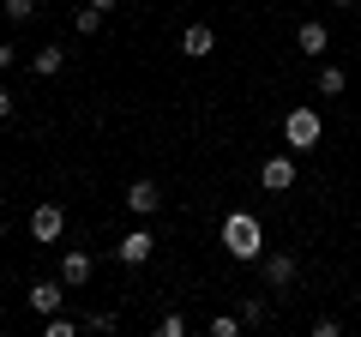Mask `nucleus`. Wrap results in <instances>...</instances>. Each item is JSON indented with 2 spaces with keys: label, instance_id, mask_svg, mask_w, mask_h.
<instances>
[{
  "label": "nucleus",
  "instance_id": "1a4fd4ad",
  "mask_svg": "<svg viewBox=\"0 0 361 337\" xmlns=\"http://www.w3.org/2000/svg\"><path fill=\"white\" fill-rule=\"evenodd\" d=\"M180 54H187V61L217 54V30H211V25H187V30H180Z\"/></svg>",
  "mask_w": 361,
  "mask_h": 337
},
{
  "label": "nucleus",
  "instance_id": "a878e982",
  "mask_svg": "<svg viewBox=\"0 0 361 337\" xmlns=\"http://www.w3.org/2000/svg\"><path fill=\"white\" fill-rule=\"evenodd\" d=\"M0 241H6V217H0Z\"/></svg>",
  "mask_w": 361,
  "mask_h": 337
},
{
  "label": "nucleus",
  "instance_id": "f3484780",
  "mask_svg": "<svg viewBox=\"0 0 361 337\" xmlns=\"http://www.w3.org/2000/svg\"><path fill=\"white\" fill-rule=\"evenodd\" d=\"M241 331H247L241 313H217V319H211V337H241Z\"/></svg>",
  "mask_w": 361,
  "mask_h": 337
},
{
  "label": "nucleus",
  "instance_id": "ddd939ff",
  "mask_svg": "<svg viewBox=\"0 0 361 337\" xmlns=\"http://www.w3.org/2000/svg\"><path fill=\"white\" fill-rule=\"evenodd\" d=\"M61 66H66V54H61V42H42V49L30 54V73H37V78H54V73H61Z\"/></svg>",
  "mask_w": 361,
  "mask_h": 337
},
{
  "label": "nucleus",
  "instance_id": "423d86ee",
  "mask_svg": "<svg viewBox=\"0 0 361 337\" xmlns=\"http://www.w3.org/2000/svg\"><path fill=\"white\" fill-rule=\"evenodd\" d=\"M127 211H133L139 223H151L157 211H163V187H157L151 175H139V181H127Z\"/></svg>",
  "mask_w": 361,
  "mask_h": 337
},
{
  "label": "nucleus",
  "instance_id": "9b49d317",
  "mask_svg": "<svg viewBox=\"0 0 361 337\" xmlns=\"http://www.w3.org/2000/svg\"><path fill=\"white\" fill-rule=\"evenodd\" d=\"M295 49H301V54H325V49H331L325 18H301V25H295Z\"/></svg>",
  "mask_w": 361,
  "mask_h": 337
},
{
  "label": "nucleus",
  "instance_id": "f8f14e48",
  "mask_svg": "<svg viewBox=\"0 0 361 337\" xmlns=\"http://www.w3.org/2000/svg\"><path fill=\"white\" fill-rule=\"evenodd\" d=\"M313 91H319V97H343V91H349V73H343V66H331V61H325L319 73H313Z\"/></svg>",
  "mask_w": 361,
  "mask_h": 337
},
{
  "label": "nucleus",
  "instance_id": "dca6fc26",
  "mask_svg": "<svg viewBox=\"0 0 361 337\" xmlns=\"http://www.w3.org/2000/svg\"><path fill=\"white\" fill-rule=\"evenodd\" d=\"M235 313H241L247 325H265V319H271V301H265V295H241V301H235Z\"/></svg>",
  "mask_w": 361,
  "mask_h": 337
},
{
  "label": "nucleus",
  "instance_id": "393cba45",
  "mask_svg": "<svg viewBox=\"0 0 361 337\" xmlns=\"http://www.w3.org/2000/svg\"><path fill=\"white\" fill-rule=\"evenodd\" d=\"M325 6H355V0H325Z\"/></svg>",
  "mask_w": 361,
  "mask_h": 337
},
{
  "label": "nucleus",
  "instance_id": "4468645a",
  "mask_svg": "<svg viewBox=\"0 0 361 337\" xmlns=\"http://www.w3.org/2000/svg\"><path fill=\"white\" fill-rule=\"evenodd\" d=\"M103 6H90V0H85V6H73V30H78V37H97V30H103Z\"/></svg>",
  "mask_w": 361,
  "mask_h": 337
},
{
  "label": "nucleus",
  "instance_id": "20e7f679",
  "mask_svg": "<svg viewBox=\"0 0 361 337\" xmlns=\"http://www.w3.org/2000/svg\"><path fill=\"white\" fill-rule=\"evenodd\" d=\"M61 235H66V205H61V199H42V205L30 211V241L54 247Z\"/></svg>",
  "mask_w": 361,
  "mask_h": 337
},
{
  "label": "nucleus",
  "instance_id": "a211bd4d",
  "mask_svg": "<svg viewBox=\"0 0 361 337\" xmlns=\"http://www.w3.org/2000/svg\"><path fill=\"white\" fill-rule=\"evenodd\" d=\"M0 13L13 18V25H30L37 18V0H0Z\"/></svg>",
  "mask_w": 361,
  "mask_h": 337
},
{
  "label": "nucleus",
  "instance_id": "39448f33",
  "mask_svg": "<svg viewBox=\"0 0 361 337\" xmlns=\"http://www.w3.org/2000/svg\"><path fill=\"white\" fill-rule=\"evenodd\" d=\"M259 187H265V193H289V187H295V151L265 157V163H259Z\"/></svg>",
  "mask_w": 361,
  "mask_h": 337
},
{
  "label": "nucleus",
  "instance_id": "f03ea898",
  "mask_svg": "<svg viewBox=\"0 0 361 337\" xmlns=\"http://www.w3.org/2000/svg\"><path fill=\"white\" fill-rule=\"evenodd\" d=\"M319 139H325V121H319V109H307V103H301V109H289V115H283V145H289V151H319Z\"/></svg>",
  "mask_w": 361,
  "mask_h": 337
},
{
  "label": "nucleus",
  "instance_id": "6ab92c4d",
  "mask_svg": "<svg viewBox=\"0 0 361 337\" xmlns=\"http://www.w3.org/2000/svg\"><path fill=\"white\" fill-rule=\"evenodd\" d=\"M115 325H121L115 307H109V313H103V307H90V313H85V331H115Z\"/></svg>",
  "mask_w": 361,
  "mask_h": 337
},
{
  "label": "nucleus",
  "instance_id": "aec40b11",
  "mask_svg": "<svg viewBox=\"0 0 361 337\" xmlns=\"http://www.w3.org/2000/svg\"><path fill=\"white\" fill-rule=\"evenodd\" d=\"M157 337H187V319H180V313H163V319H157Z\"/></svg>",
  "mask_w": 361,
  "mask_h": 337
},
{
  "label": "nucleus",
  "instance_id": "b1692460",
  "mask_svg": "<svg viewBox=\"0 0 361 337\" xmlns=\"http://www.w3.org/2000/svg\"><path fill=\"white\" fill-rule=\"evenodd\" d=\"M90 6H103V13H115V6H121V0H90Z\"/></svg>",
  "mask_w": 361,
  "mask_h": 337
},
{
  "label": "nucleus",
  "instance_id": "7ed1b4c3",
  "mask_svg": "<svg viewBox=\"0 0 361 337\" xmlns=\"http://www.w3.org/2000/svg\"><path fill=\"white\" fill-rule=\"evenodd\" d=\"M259 277H265L271 295H289L301 277V253H259Z\"/></svg>",
  "mask_w": 361,
  "mask_h": 337
},
{
  "label": "nucleus",
  "instance_id": "bb28decb",
  "mask_svg": "<svg viewBox=\"0 0 361 337\" xmlns=\"http://www.w3.org/2000/svg\"><path fill=\"white\" fill-rule=\"evenodd\" d=\"M73 6H85V0H73Z\"/></svg>",
  "mask_w": 361,
  "mask_h": 337
},
{
  "label": "nucleus",
  "instance_id": "2eb2a0df",
  "mask_svg": "<svg viewBox=\"0 0 361 337\" xmlns=\"http://www.w3.org/2000/svg\"><path fill=\"white\" fill-rule=\"evenodd\" d=\"M85 331V319H73V313H49L42 319V337H78Z\"/></svg>",
  "mask_w": 361,
  "mask_h": 337
},
{
  "label": "nucleus",
  "instance_id": "f257e3e1",
  "mask_svg": "<svg viewBox=\"0 0 361 337\" xmlns=\"http://www.w3.org/2000/svg\"><path fill=\"white\" fill-rule=\"evenodd\" d=\"M217 241H223V253H229L235 265H259V253H265V223H259L253 211H229L223 229H217Z\"/></svg>",
  "mask_w": 361,
  "mask_h": 337
},
{
  "label": "nucleus",
  "instance_id": "412c9836",
  "mask_svg": "<svg viewBox=\"0 0 361 337\" xmlns=\"http://www.w3.org/2000/svg\"><path fill=\"white\" fill-rule=\"evenodd\" d=\"M313 337H343V319H337V313H319V319H313Z\"/></svg>",
  "mask_w": 361,
  "mask_h": 337
},
{
  "label": "nucleus",
  "instance_id": "4be33fe9",
  "mask_svg": "<svg viewBox=\"0 0 361 337\" xmlns=\"http://www.w3.org/2000/svg\"><path fill=\"white\" fill-rule=\"evenodd\" d=\"M6 121H13V91L0 85V127H6Z\"/></svg>",
  "mask_w": 361,
  "mask_h": 337
},
{
  "label": "nucleus",
  "instance_id": "0eeeda50",
  "mask_svg": "<svg viewBox=\"0 0 361 337\" xmlns=\"http://www.w3.org/2000/svg\"><path fill=\"white\" fill-rule=\"evenodd\" d=\"M151 253H157V235L145 229V223H139V229H127V235H121V247H115V259L133 265V271H139V265H151Z\"/></svg>",
  "mask_w": 361,
  "mask_h": 337
},
{
  "label": "nucleus",
  "instance_id": "6e6552de",
  "mask_svg": "<svg viewBox=\"0 0 361 337\" xmlns=\"http://www.w3.org/2000/svg\"><path fill=\"white\" fill-rule=\"evenodd\" d=\"M90 277H97V259H90L85 247H61V283L66 289H85Z\"/></svg>",
  "mask_w": 361,
  "mask_h": 337
},
{
  "label": "nucleus",
  "instance_id": "9d476101",
  "mask_svg": "<svg viewBox=\"0 0 361 337\" xmlns=\"http://www.w3.org/2000/svg\"><path fill=\"white\" fill-rule=\"evenodd\" d=\"M61 289H66L61 277H42V283H30V295H25V301H30V307L42 313V319H49V313H61V301H66Z\"/></svg>",
  "mask_w": 361,
  "mask_h": 337
},
{
  "label": "nucleus",
  "instance_id": "5701e85b",
  "mask_svg": "<svg viewBox=\"0 0 361 337\" xmlns=\"http://www.w3.org/2000/svg\"><path fill=\"white\" fill-rule=\"evenodd\" d=\"M13 61H18V49H13V42H0V73H13Z\"/></svg>",
  "mask_w": 361,
  "mask_h": 337
}]
</instances>
